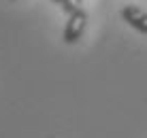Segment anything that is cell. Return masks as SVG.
Here are the masks:
<instances>
[{
	"instance_id": "obj_1",
	"label": "cell",
	"mask_w": 147,
	"mask_h": 138,
	"mask_svg": "<svg viewBox=\"0 0 147 138\" xmlns=\"http://www.w3.org/2000/svg\"><path fill=\"white\" fill-rule=\"evenodd\" d=\"M85 25H88V11L81 7L75 13L68 15L66 23H64V30H62V40L66 45H75L81 36H83Z\"/></svg>"
},
{
	"instance_id": "obj_2",
	"label": "cell",
	"mask_w": 147,
	"mask_h": 138,
	"mask_svg": "<svg viewBox=\"0 0 147 138\" xmlns=\"http://www.w3.org/2000/svg\"><path fill=\"white\" fill-rule=\"evenodd\" d=\"M119 15L132 30H136L141 34H147V11L145 9L136 7V4H126L119 11Z\"/></svg>"
},
{
	"instance_id": "obj_3",
	"label": "cell",
	"mask_w": 147,
	"mask_h": 138,
	"mask_svg": "<svg viewBox=\"0 0 147 138\" xmlns=\"http://www.w3.org/2000/svg\"><path fill=\"white\" fill-rule=\"evenodd\" d=\"M81 4H83V0H62L60 9H62L66 15H70V13L77 11V9H81Z\"/></svg>"
},
{
	"instance_id": "obj_4",
	"label": "cell",
	"mask_w": 147,
	"mask_h": 138,
	"mask_svg": "<svg viewBox=\"0 0 147 138\" xmlns=\"http://www.w3.org/2000/svg\"><path fill=\"white\" fill-rule=\"evenodd\" d=\"M51 2H53V4H62V0H51Z\"/></svg>"
},
{
	"instance_id": "obj_5",
	"label": "cell",
	"mask_w": 147,
	"mask_h": 138,
	"mask_svg": "<svg viewBox=\"0 0 147 138\" xmlns=\"http://www.w3.org/2000/svg\"><path fill=\"white\" fill-rule=\"evenodd\" d=\"M9 2H15V0H9Z\"/></svg>"
}]
</instances>
